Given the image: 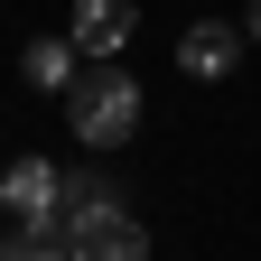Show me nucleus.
<instances>
[{
	"instance_id": "f257e3e1",
	"label": "nucleus",
	"mask_w": 261,
	"mask_h": 261,
	"mask_svg": "<svg viewBox=\"0 0 261 261\" xmlns=\"http://www.w3.org/2000/svg\"><path fill=\"white\" fill-rule=\"evenodd\" d=\"M65 130H75L84 149H121L130 130H140V84H130L121 65H84V75L65 84Z\"/></svg>"
},
{
	"instance_id": "f03ea898",
	"label": "nucleus",
	"mask_w": 261,
	"mask_h": 261,
	"mask_svg": "<svg viewBox=\"0 0 261 261\" xmlns=\"http://www.w3.org/2000/svg\"><path fill=\"white\" fill-rule=\"evenodd\" d=\"M65 252L75 261H149V224L121 215V196H103V205L65 215Z\"/></svg>"
},
{
	"instance_id": "7ed1b4c3",
	"label": "nucleus",
	"mask_w": 261,
	"mask_h": 261,
	"mask_svg": "<svg viewBox=\"0 0 261 261\" xmlns=\"http://www.w3.org/2000/svg\"><path fill=\"white\" fill-rule=\"evenodd\" d=\"M0 205H10V224H65V177L28 149V159H10V177H0Z\"/></svg>"
},
{
	"instance_id": "20e7f679",
	"label": "nucleus",
	"mask_w": 261,
	"mask_h": 261,
	"mask_svg": "<svg viewBox=\"0 0 261 261\" xmlns=\"http://www.w3.org/2000/svg\"><path fill=\"white\" fill-rule=\"evenodd\" d=\"M130 28H140V10H130V0H75L65 38L84 47V65H112V56L130 47Z\"/></svg>"
},
{
	"instance_id": "39448f33",
	"label": "nucleus",
	"mask_w": 261,
	"mask_h": 261,
	"mask_svg": "<svg viewBox=\"0 0 261 261\" xmlns=\"http://www.w3.org/2000/svg\"><path fill=\"white\" fill-rule=\"evenodd\" d=\"M243 38H252V28H233V19H196L187 38H177V65H187V75H233Z\"/></svg>"
},
{
	"instance_id": "423d86ee",
	"label": "nucleus",
	"mask_w": 261,
	"mask_h": 261,
	"mask_svg": "<svg viewBox=\"0 0 261 261\" xmlns=\"http://www.w3.org/2000/svg\"><path fill=\"white\" fill-rule=\"evenodd\" d=\"M19 65H28V84H38V93H65V84L84 75V47H75V38H28Z\"/></svg>"
},
{
	"instance_id": "0eeeda50",
	"label": "nucleus",
	"mask_w": 261,
	"mask_h": 261,
	"mask_svg": "<svg viewBox=\"0 0 261 261\" xmlns=\"http://www.w3.org/2000/svg\"><path fill=\"white\" fill-rule=\"evenodd\" d=\"M0 261H75V252H65V224H10Z\"/></svg>"
},
{
	"instance_id": "6e6552de",
	"label": "nucleus",
	"mask_w": 261,
	"mask_h": 261,
	"mask_svg": "<svg viewBox=\"0 0 261 261\" xmlns=\"http://www.w3.org/2000/svg\"><path fill=\"white\" fill-rule=\"evenodd\" d=\"M103 196H112V177H103V168H75V177H65V215H84V205H103Z\"/></svg>"
},
{
	"instance_id": "1a4fd4ad",
	"label": "nucleus",
	"mask_w": 261,
	"mask_h": 261,
	"mask_svg": "<svg viewBox=\"0 0 261 261\" xmlns=\"http://www.w3.org/2000/svg\"><path fill=\"white\" fill-rule=\"evenodd\" d=\"M243 28H252V38H261V0H252V10H243Z\"/></svg>"
}]
</instances>
